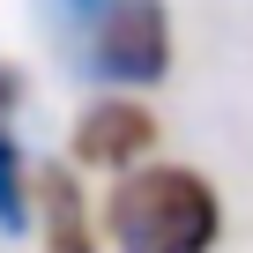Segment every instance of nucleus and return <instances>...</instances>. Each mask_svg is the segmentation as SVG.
<instances>
[{"label":"nucleus","instance_id":"20e7f679","mask_svg":"<svg viewBox=\"0 0 253 253\" xmlns=\"http://www.w3.org/2000/svg\"><path fill=\"white\" fill-rule=\"evenodd\" d=\"M15 112H23V75L0 60V231H30L38 216V171L15 134Z\"/></svg>","mask_w":253,"mask_h":253},{"label":"nucleus","instance_id":"f257e3e1","mask_svg":"<svg viewBox=\"0 0 253 253\" xmlns=\"http://www.w3.org/2000/svg\"><path fill=\"white\" fill-rule=\"evenodd\" d=\"M223 238V194L171 157H149L119 171L104 194V246L112 253H216Z\"/></svg>","mask_w":253,"mask_h":253},{"label":"nucleus","instance_id":"39448f33","mask_svg":"<svg viewBox=\"0 0 253 253\" xmlns=\"http://www.w3.org/2000/svg\"><path fill=\"white\" fill-rule=\"evenodd\" d=\"M38 231H45L52 253H97V216L82 201L75 164L67 171H38Z\"/></svg>","mask_w":253,"mask_h":253},{"label":"nucleus","instance_id":"7ed1b4c3","mask_svg":"<svg viewBox=\"0 0 253 253\" xmlns=\"http://www.w3.org/2000/svg\"><path fill=\"white\" fill-rule=\"evenodd\" d=\"M157 157V112L134 89H97L75 112V134H67V164L75 171H134Z\"/></svg>","mask_w":253,"mask_h":253},{"label":"nucleus","instance_id":"f03ea898","mask_svg":"<svg viewBox=\"0 0 253 253\" xmlns=\"http://www.w3.org/2000/svg\"><path fill=\"white\" fill-rule=\"evenodd\" d=\"M45 15L89 89H157L171 75V0H45Z\"/></svg>","mask_w":253,"mask_h":253}]
</instances>
